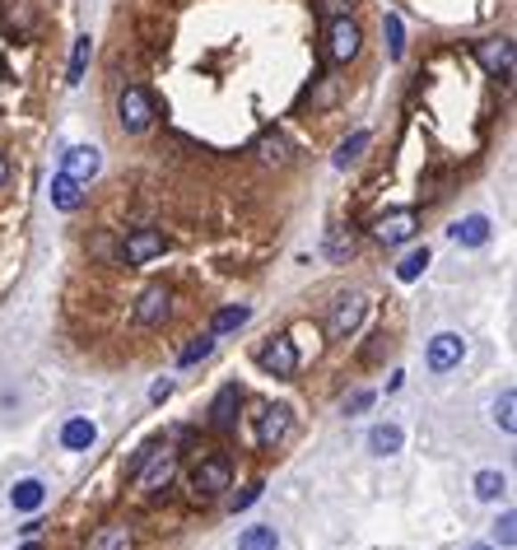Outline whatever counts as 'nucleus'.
Wrapping results in <instances>:
<instances>
[{
	"label": "nucleus",
	"mask_w": 517,
	"mask_h": 550,
	"mask_svg": "<svg viewBox=\"0 0 517 550\" xmlns=\"http://www.w3.org/2000/svg\"><path fill=\"white\" fill-rule=\"evenodd\" d=\"M513 522H517L513 513H504L499 522H494V541H499L504 550H513V541H517V527H513Z\"/></svg>",
	"instance_id": "nucleus-35"
},
{
	"label": "nucleus",
	"mask_w": 517,
	"mask_h": 550,
	"mask_svg": "<svg viewBox=\"0 0 517 550\" xmlns=\"http://www.w3.org/2000/svg\"><path fill=\"white\" fill-rule=\"evenodd\" d=\"M0 24H5V33L24 37L33 29V5L29 0H0Z\"/></svg>",
	"instance_id": "nucleus-19"
},
{
	"label": "nucleus",
	"mask_w": 517,
	"mask_h": 550,
	"mask_svg": "<svg viewBox=\"0 0 517 550\" xmlns=\"http://www.w3.org/2000/svg\"><path fill=\"white\" fill-rule=\"evenodd\" d=\"M168 317H173V294L163 290V284H150V290L135 299V322L140 327H163Z\"/></svg>",
	"instance_id": "nucleus-10"
},
{
	"label": "nucleus",
	"mask_w": 517,
	"mask_h": 550,
	"mask_svg": "<svg viewBox=\"0 0 517 550\" xmlns=\"http://www.w3.org/2000/svg\"><path fill=\"white\" fill-rule=\"evenodd\" d=\"M173 476H177V447H173V443H159V447H154V457L135 472V480H140V490H144V495H168Z\"/></svg>",
	"instance_id": "nucleus-6"
},
{
	"label": "nucleus",
	"mask_w": 517,
	"mask_h": 550,
	"mask_svg": "<svg viewBox=\"0 0 517 550\" xmlns=\"http://www.w3.org/2000/svg\"><path fill=\"white\" fill-rule=\"evenodd\" d=\"M475 56H480V66L489 75H499V79L513 75V37H480V43H475Z\"/></svg>",
	"instance_id": "nucleus-13"
},
{
	"label": "nucleus",
	"mask_w": 517,
	"mask_h": 550,
	"mask_svg": "<svg viewBox=\"0 0 517 550\" xmlns=\"http://www.w3.org/2000/svg\"><path fill=\"white\" fill-rule=\"evenodd\" d=\"M94 439H98V424L89 415H70L61 424V447H66V453H89Z\"/></svg>",
	"instance_id": "nucleus-14"
},
{
	"label": "nucleus",
	"mask_w": 517,
	"mask_h": 550,
	"mask_svg": "<svg viewBox=\"0 0 517 550\" xmlns=\"http://www.w3.org/2000/svg\"><path fill=\"white\" fill-rule=\"evenodd\" d=\"M364 52V33H359V24L355 19H326V61L331 66H349Z\"/></svg>",
	"instance_id": "nucleus-5"
},
{
	"label": "nucleus",
	"mask_w": 517,
	"mask_h": 550,
	"mask_svg": "<svg viewBox=\"0 0 517 550\" xmlns=\"http://www.w3.org/2000/svg\"><path fill=\"white\" fill-rule=\"evenodd\" d=\"M504 490H508V476H504V472H480V476H475V499L494 504Z\"/></svg>",
	"instance_id": "nucleus-28"
},
{
	"label": "nucleus",
	"mask_w": 517,
	"mask_h": 550,
	"mask_svg": "<svg viewBox=\"0 0 517 550\" xmlns=\"http://www.w3.org/2000/svg\"><path fill=\"white\" fill-rule=\"evenodd\" d=\"M89 56H94V43H89V37H75V52H70V66H66V85H79V79H85Z\"/></svg>",
	"instance_id": "nucleus-26"
},
{
	"label": "nucleus",
	"mask_w": 517,
	"mask_h": 550,
	"mask_svg": "<svg viewBox=\"0 0 517 550\" xmlns=\"http://www.w3.org/2000/svg\"><path fill=\"white\" fill-rule=\"evenodd\" d=\"M317 5H322V14H326V19H345V14H355L359 0H317Z\"/></svg>",
	"instance_id": "nucleus-36"
},
{
	"label": "nucleus",
	"mask_w": 517,
	"mask_h": 550,
	"mask_svg": "<svg viewBox=\"0 0 517 550\" xmlns=\"http://www.w3.org/2000/svg\"><path fill=\"white\" fill-rule=\"evenodd\" d=\"M452 242H457V248H485L489 242V219L485 215H466V219H457L452 224Z\"/></svg>",
	"instance_id": "nucleus-17"
},
{
	"label": "nucleus",
	"mask_w": 517,
	"mask_h": 550,
	"mask_svg": "<svg viewBox=\"0 0 517 550\" xmlns=\"http://www.w3.org/2000/svg\"><path fill=\"white\" fill-rule=\"evenodd\" d=\"M168 397H173V378H159L150 387V401H168Z\"/></svg>",
	"instance_id": "nucleus-39"
},
{
	"label": "nucleus",
	"mask_w": 517,
	"mask_h": 550,
	"mask_svg": "<svg viewBox=\"0 0 517 550\" xmlns=\"http://www.w3.org/2000/svg\"><path fill=\"white\" fill-rule=\"evenodd\" d=\"M466 355V341L457 332H439L429 341V374H452Z\"/></svg>",
	"instance_id": "nucleus-12"
},
{
	"label": "nucleus",
	"mask_w": 517,
	"mask_h": 550,
	"mask_svg": "<svg viewBox=\"0 0 517 550\" xmlns=\"http://www.w3.org/2000/svg\"><path fill=\"white\" fill-rule=\"evenodd\" d=\"M19 550H43V546H37V541H24V546H19Z\"/></svg>",
	"instance_id": "nucleus-41"
},
{
	"label": "nucleus",
	"mask_w": 517,
	"mask_h": 550,
	"mask_svg": "<svg viewBox=\"0 0 517 550\" xmlns=\"http://www.w3.org/2000/svg\"><path fill=\"white\" fill-rule=\"evenodd\" d=\"M85 196H89V192H85V182H75L70 173H56V177H52V206H56V210H66V215H70V210L85 206Z\"/></svg>",
	"instance_id": "nucleus-16"
},
{
	"label": "nucleus",
	"mask_w": 517,
	"mask_h": 550,
	"mask_svg": "<svg viewBox=\"0 0 517 550\" xmlns=\"http://www.w3.org/2000/svg\"><path fill=\"white\" fill-rule=\"evenodd\" d=\"M159 117V103L144 85H121L117 89V127L127 135H144Z\"/></svg>",
	"instance_id": "nucleus-2"
},
{
	"label": "nucleus",
	"mask_w": 517,
	"mask_h": 550,
	"mask_svg": "<svg viewBox=\"0 0 517 550\" xmlns=\"http://www.w3.org/2000/svg\"><path fill=\"white\" fill-rule=\"evenodd\" d=\"M210 350H215V336H201V341H192L187 350L177 355V364L182 369H192V364H201V359H210Z\"/></svg>",
	"instance_id": "nucleus-32"
},
{
	"label": "nucleus",
	"mask_w": 517,
	"mask_h": 550,
	"mask_svg": "<svg viewBox=\"0 0 517 550\" xmlns=\"http://www.w3.org/2000/svg\"><path fill=\"white\" fill-rule=\"evenodd\" d=\"M247 317H252V308H247V303H229V308H219V313H215V322H210V336L219 341V336H229V332L247 327Z\"/></svg>",
	"instance_id": "nucleus-24"
},
{
	"label": "nucleus",
	"mask_w": 517,
	"mask_h": 550,
	"mask_svg": "<svg viewBox=\"0 0 517 550\" xmlns=\"http://www.w3.org/2000/svg\"><path fill=\"white\" fill-rule=\"evenodd\" d=\"M373 401H378V392H373V387H359V392L345 401V415H364V411H368V406H373Z\"/></svg>",
	"instance_id": "nucleus-34"
},
{
	"label": "nucleus",
	"mask_w": 517,
	"mask_h": 550,
	"mask_svg": "<svg viewBox=\"0 0 517 550\" xmlns=\"http://www.w3.org/2000/svg\"><path fill=\"white\" fill-rule=\"evenodd\" d=\"M289 430H294V411L289 406H266V411L257 415V447H280L289 439Z\"/></svg>",
	"instance_id": "nucleus-8"
},
{
	"label": "nucleus",
	"mask_w": 517,
	"mask_h": 550,
	"mask_svg": "<svg viewBox=\"0 0 517 550\" xmlns=\"http://www.w3.org/2000/svg\"><path fill=\"white\" fill-rule=\"evenodd\" d=\"M89 252L103 257V261H117V242H112V238H94V242H89Z\"/></svg>",
	"instance_id": "nucleus-37"
},
{
	"label": "nucleus",
	"mask_w": 517,
	"mask_h": 550,
	"mask_svg": "<svg viewBox=\"0 0 517 550\" xmlns=\"http://www.w3.org/2000/svg\"><path fill=\"white\" fill-rule=\"evenodd\" d=\"M322 257H326V261H336V267L355 257V234H349V224H331L326 238H322Z\"/></svg>",
	"instance_id": "nucleus-18"
},
{
	"label": "nucleus",
	"mask_w": 517,
	"mask_h": 550,
	"mask_svg": "<svg viewBox=\"0 0 517 550\" xmlns=\"http://www.w3.org/2000/svg\"><path fill=\"white\" fill-rule=\"evenodd\" d=\"M154 447H159V443H144V447H140V453H135V457L127 462V472H131V476H135V472H140V466H144V462H150V457H154Z\"/></svg>",
	"instance_id": "nucleus-38"
},
{
	"label": "nucleus",
	"mask_w": 517,
	"mask_h": 550,
	"mask_svg": "<svg viewBox=\"0 0 517 550\" xmlns=\"http://www.w3.org/2000/svg\"><path fill=\"white\" fill-rule=\"evenodd\" d=\"M364 145H368V131H355V135H349L345 145L336 150V168H349V164H355V159L364 154Z\"/></svg>",
	"instance_id": "nucleus-31"
},
{
	"label": "nucleus",
	"mask_w": 517,
	"mask_h": 550,
	"mask_svg": "<svg viewBox=\"0 0 517 550\" xmlns=\"http://www.w3.org/2000/svg\"><path fill=\"white\" fill-rule=\"evenodd\" d=\"M94 550H135V527H131V522H108V527H98Z\"/></svg>",
	"instance_id": "nucleus-20"
},
{
	"label": "nucleus",
	"mask_w": 517,
	"mask_h": 550,
	"mask_svg": "<svg viewBox=\"0 0 517 550\" xmlns=\"http://www.w3.org/2000/svg\"><path fill=\"white\" fill-rule=\"evenodd\" d=\"M401 443H406L401 424H378V430L368 434V453H373V457H397Z\"/></svg>",
	"instance_id": "nucleus-21"
},
{
	"label": "nucleus",
	"mask_w": 517,
	"mask_h": 550,
	"mask_svg": "<svg viewBox=\"0 0 517 550\" xmlns=\"http://www.w3.org/2000/svg\"><path fill=\"white\" fill-rule=\"evenodd\" d=\"M257 159L261 164H289V140L284 135H261L257 140Z\"/></svg>",
	"instance_id": "nucleus-27"
},
{
	"label": "nucleus",
	"mask_w": 517,
	"mask_h": 550,
	"mask_svg": "<svg viewBox=\"0 0 517 550\" xmlns=\"http://www.w3.org/2000/svg\"><path fill=\"white\" fill-rule=\"evenodd\" d=\"M513 406H517V392H513V387H504V397L494 401V424H499L504 434H517V415H513Z\"/></svg>",
	"instance_id": "nucleus-29"
},
{
	"label": "nucleus",
	"mask_w": 517,
	"mask_h": 550,
	"mask_svg": "<svg viewBox=\"0 0 517 550\" xmlns=\"http://www.w3.org/2000/svg\"><path fill=\"white\" fill-rule=\"evenodd\" d=\"M382 33H387L391 56H401V52H406V29H401V19H397V14H387V19H382Z\"/></svg>",
	"instance_id": "nucleus-33"
},
{
	"label": "nucleus",
	"mask_w": 517,
	"mask_h": 550,
	"mask_svg": "<svg viewBox=\"0 0 517 550\" xmlns=\"http://www.w3.org/2000/svg\"><path fill=\"white\" fill-rule=\"evenodd\" d=\"M368 313V294L364 290H341L331 299V313H326V336L331 341H349L359 332V322Z\"/></svg>",
	"instance_id": "nucleus-3"
},
{
	"label": "nucleus",
	"mask_w": 517,
	"mask_h": 550,
	"mask_svg": "<svg viewBox=\"0 0 517 550\" xmlns=\"http://www.w3.org/2000/svg\"><path fill=\"white\" fill-rule=\"evenodd\" d=\"M43 499H47V485L43 480H19L14 490H10V504L19 508V513H37Z\"/></svg>",
	"instance_id": "nucleus-22"
},
{
	"label": "nucleus",
	"mask_w": 517,
	"mask_h": 550,
	"mask_svg": "<svg viewBox=\"0 0 517 550\" xmlns=\"http://www.w3.org/2000/svg\"><path fill=\"white\" fill-rule=\"evenodd\" d=\"M168 252V238H163V229H154V224H140V229H131L127 238L117 242V267H144V261H154Z\"/></svg>",
	"instance_id": "nucleus-4"
},
{
	"label": "nucleus",
	"mask_w": 517,
	"mask_h": 550,
	"mask_svg": "<svg viewBox=\"0 0 517 550\" xmlns=\"http://www.w3.org/2000/svg\"><path fill=\"white\" fill-rule=\"evenodd\" d=\"M229 485H234V462L219 457V453H210V457H201V462L192 466L187 495H192V504H215V499H224V490H229Z\"/></svg>",
	"instance_id": "nucleus-1"
},
{
	"label": "nucleus",
	"mask_w": 517,
	"mask_h": 550,
	"mask_svg": "<svg viewBox=\"0 0 517 550\" xmlns=\"http://www.w3.org/2000/svg\"><path fill=\"white\" fill-rule=\"evenodd\" d=\"M257 369L271 374V378H294L299 374V345L294 336H271L257 350Z\"/></svg>",
	"instance_id": "nucleus-7"
},
{
	"label": "nucleus",
	"mask_w": 517,
	"mask_h": 550,
	"mask_svg": "<svg viewBox=\"0 0 517 550\" xmlns=\"http://www.w3.org/2000/svg\"><path fill=\"white\" fill-rule=\"evenodd\" d=\"M415 234H420V210H391L373 224V238L387 242V248H397V242L415 238Z\"/></svg>",
	"instance_id": "nucleus-11"
},
{
	"label": "nucleus",
	"mask_w": 517,
	"mask_h": 550,
	"mask_svg": "<svg viewBox=\"0 0 517 550\" xmlns=\"http://www.w3.org/2000/svg\"><path fill=\"white\" fill-rule=\"evenodd\" d=\"M261 490H266V480H247L242 490H224V495H229V513H242V508H252V504L261 499Z\"/></svg>",
	"instance_id": "nucleus-30"
},
{
	"label": "nucleus",
	"mask_w": 517,
	"mask_h": 550,
	"mask_svg": "<svg viewBox=\"0 0 517 550\" xmlns=\"http://www.w3.org/2000/svg\"><path fill=\"white\" fill-rule=\"evenodd\" d=\"M238 406H242V387L238 382H224L219 397L210 401V415H205V424H210L215 434H229L238 424Z\"/></svg>",
	"instance_id": "nucleus-9"
},
{
	"label": "nucleus",
	"mask_w": 517,
	"mask_h": 550,
	"mask_svg": "<svg viewBox=\"0 0 517 550\" xmlns=\"http://www.w3.org/2000/svg\"><path fill=\"white\" fill-rule=\"evenodd\" d=\"M238 550H280V532L271 522H252L247 532H238Z\"/></svg>",
	"instance_id": "nucleus-23"
},
{
	"label": "nucleus",
	"mask_w": 517,
	"mask_h": 550,
	"mask_svg": "<svg viewBox=\"0 0 517 550\" xmlns=\"http://www.w3.org/2000/svg\"><path fill=\"white\" fill-rule=\"evenodd\" d=\"M5 182H10V159L0 154V187H5Z\"/></svg>",
	"instance_id": "nucleus-40"
},
{
	"label": "nucleus",
	"mask_w": 517,
	"mask_h": 550,
	"mask_svg": "<svg viewBox=\"0 0 517 550\" xmlns=\"http://www.w3.org/2000/svg\"><path fill=\"white\" fill-rule=\"evenodd\" d=\"M429 261H433L429 248H410V252L397 261V280H406V284H410V280H420V275L429 271Z\"/></svg>",
	"instance_id": "nucleus-25"
},
{
	"label": "nucleus",
	"mask_w": 517,
	"mask_h": 550,
	"mask_svg": "<svg viewBox=\"0 0 517 550\" xmlns=\"http://www.w3.org/2000/svg\"><path fill=\"white\" fill-rule=\"evenodd\" d=\"M98 168H103V154H98L94 145H75V150H66V164H61V173H70L75 182H89Z\"/></svg>",
	"instance_id": "nucleus-15"
},
{
	"label": "nucleus",
	"mask_w": 517,
	"mask_h": 550,
	"mask_svg": "<svg viewBox=\"0 0 517 550\" xmlns=\"http://www.w3.org/2000/svg\"><path fill=\"white\" fill-rule=\"evenodd\" d=\"M471 550H494V546H471Z\"/></svg>",
	"instance_id": "nucleus-42"
}]
</instances>
